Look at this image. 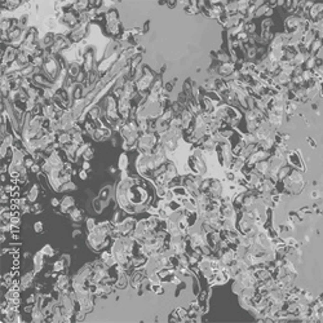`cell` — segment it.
Returning a JSON list of instances; mask_svg holds the SVG:
<instances>
[{"label": "cell", "instance_id": "obj_4", "mask_svg": "<svg viewBox=\"0 0 323 323\" xmlns=\"http://www.w3.org/2000/svg\"><path fill=\"white\" fill-rule=\"evenodd\" d=\"M70 215H71V218L74 220V221H82V218H83L82 211L78 209V208H74L71 212H70Z\"/></svg>", "mask_w": 323, "mask_h": 323}, {"label": "cell", "instance_id": "obj_18", "mask_svg": "<svg viewBox=\"0 0 323 323\" xmlns=\"http://www.w3.org/2000/svg\"><path fill=\"white\" fill-rule=\"evenodd\" d=\"M50 204H52V205H54V207H56V205H58V204H60V202H58V200H57V199H56V198H53V199H52V200H50Z\"/></svg>", "mask_w": 323, "mask_h": 323}, {"label": "cell", "instance_id": "obj_11", "mask_svg": "<svg viewBox=\"0 0 323 323\" xmlns=\"http://www.w3.org/2000/svg\"><path fill=\"white\" fill-rule=\"evenodd\" d=\"M84 159H87V160H89L91 158H92V155H93V150L91 149V147H88L85 151H84Z\"/></svg>", "mask_w": 323, "mask_h": 323}, {"label": "cell", "instance_id": "obj_14", "mask_svg": "<svg viewBox=\"0 0 323 323\" xmlns=\"http://www.w3.org/2000/svg\"><path fill=\"white\" fill-rule=\"evenodd\" d=\"M41 252H43V253H47V255H49V256H52V255L54 253V252H53V250L50 248V246H45V247L43 248V251H41Z\"/></svg>", "mask_w": 323, "mask_h": 323}, {"label": "cell", "instance_id": "obj_8", "mask_svg": "<svg viewBox=\"0 0 323 323\" xmlns=\"http://www.w3.org/2000/svg\"><path fill=\"white\" fill-rule=\"evenodd\" d=\"M87 4H88L87 1H78V3L74 4V7L76 8V11H79V12L83 13V11L87 8Z\"/></svg>", "mask_w": 323, "mask_h": 323}, {"label": "cell", "instance_id": "obj_22", "mask_svg": "<svg viewBox=\"0 0 323 323\" xmlns=\"http://www.w3.org/2000/svg\"><path fill=\"white\" fill-rule=\"evenodd\" d=\"M79 234H80V231H79V230H75V231L72 233V237H75V235H79Z\"/></svg>", "mask_w": 323, "mask_h": 323}, {"label": "cell", "instance_id": "obj_9", "mask_svg": "<svg viewBox=\"0 0 323 323\" xmlns=\"http://www.w3.org/2000/svg\"><path fill=\"white\" fill-rule=\"evenodd\" d=\"M63 268H65V263H63L62 260H60V261H56V264L53 265V270H54V271H61Z\"/></svg>", "mask_w": 323, "mask_h": 323}, {"label": "cell", "instance_id": "obj_12", "mask_svg": "<svg viewBox=\"0 0 323 323\" xmlns=\"http://www.w3.org/2000/svg\"><path fill=\"white\" fill-rule=\"evenodd\" d=\"M70 140H71V137H70V136H69L67 133H65V134H61V136H60V142H61V144H63V142L66 144V142H69Z\"/></svg>", "mask_w": 323, "mask_h": 323}, {"label": "cell", "instance_id": "obj_5", "mask_svg": "<svg viewBox=\"0 0 323 323\" xmlns=\"http://www.w3.org/2000/svg\"><path fill=\"white\" fill-rule=\"evenodd\" d=\"M118 166H119V168L121 169V171H124V169L127 168V166H128V158H127L125 154H121V155H120Z\"/></svg>", "mask_w": 323, "mask_h": 323}, {"label": "cell", "instance_id": "obj_13", "mask_svg": "<svg viewBox=\"0 0 323 323\" xmlns=\"http://www.w3.org/2000/svg\"><path fill=\"white\" fill-rule=\"evenodd\" d=\"M34 230H35L36 233H41V231H43V224H41L40 221H39V222H35Z\"/></svg>", "mask_w": 323, "mask_h": 323}, {"label": "cell", "instance_id": "obj_16", "mask_svg": "<svg viewBox=\"0 0 323 323\" xmlns=\"http://www.w3.org/2000/svg\"><path fill=\"white\" fill-rule=\"evenodd\" d=\"M91 115H92V118H97L98 116V109H93L91 111Z\"/></svg>", "mask_w": 323, "mask_h": 323}, {"label": "cell", "instance_id": "obj_17", "mask_svg": "<svg viewBox=\"0 0 323 323\" xmlns=\"http://www.w3.org/2000/svg\"><path fill=\"white\" fill-rule=\"evenodd\" d=\"M32 211H34L35 213H39V212L41 211V205H39V204H38V205H35V209L32 208Z\"/></svg>", "mask_w": 323, "mask_h": 323}, {"label": "cell", "instance_id": "obj_7", "mask_svg": "<svg viewBox=\"0 0 323 323\" xmlns=\"http://www.w3.org/2000/svg\"><path fill=\"white\" fill-rule=\"evenodd\" d=\"M36 196H38V186H32L31 188V190H30V193H29V200H35Z\"/></svg>", "mask_w": 323, "mask_h": 323}, {"label": "cell", "instance_id": "obj_20", "mask_svg": "<svg viewBox=\"0 0 323 323\" xmlns=\"http://www.w3.org/2000/svg\"><path fill=\"white\" fill-rule=\"evenodd\" d=\"M80 179H82V180H85V179H87V173H85L84 171H82V172H80Z\"/></svg>", "mask_w": 323, "mask_h": 323}, {"label": "cell", "instance_id": "obj_6", "mask_svg": "<svg viewBox=\"0 0 323 323\" xmlns=\"http://www.w3.org/2000/svg\"><path fill=\"white\" fill-rule=\"evenodd\" d=\"M43 113H44V116L53 118L54 116V107L50 106V105H47V106H44V109H43Z\"/></svg>", "mask_w": 323, "mask_h": 323}, {"label": "cell", "instance_id": "obj_15", "mask_svg": "<svg viewBox=\"0 0 323 323\" xmlns=\"http://www.w3.org/2000/svg\"><path fill=\"white\" fill-rule=\"evenodd\" d=\"M87 225H88V229H89V230H93V229L96 227V224H95V221H93L92 218H88V220H87Z\"/></svg>", "mask_w": 323, "mask_h": 323}, {"label": "cell", "instance_id": "obj_3", "mask_svg": "<svg viewBox=\"0 0 323 323\" xmlns=\"http://www.w3.org/2000/svg\"><path fill=\"white\" fill-rule=\"evenodd\" d=\"M41 255H43V252H39L38 255L35 256V270L36 271H39L41 268H43V265H44V261H43V259H41Z\"/></svg>", "mask_w": 323, "mask_h": 323}, {"label": "cell", "instance_id": "obj_1", "mask_svg": "<svg viewBox=\"0 0 323 323\" xmlns=\"http://www.w3.org/2000/svg\"><path fill=\"white\" fill-rule=\"evenodd\" d=\"M72 205H74V199L71 196H65L63 200L61 202V209H62V212H67L69 208Z\"/></svg>", "mask_w": 323, "mask_h": 323}, {"label": "cell", "instance_id": "obj_19", "mask_svg": "<svg viewBox=\"0 0 323 323\" xmlns=\"http://www.w3.org/2000/svg\"><path fill=\"white\" fill-rule=\"evenodd\" d=\"M31 171L35 172V173H38V172H39V166H38V164H34V166L31 167Z\"/></svg>", "mask_w": 323, "mask_h": 323}, {"label": "cell", "instance_id": "obj_21", "mask_svg": "<svg viewBox=\"0 0 323 323\" xmlns=\"http://www.w3.org/2000/svg\"><path fill=\"white\" fill-rule=\"evenodd\" d=\"M83 168H84V169H88V168H89V163H88V162H84V163H83Z\"/></svg>", "mask_w": 323, "mask_h": 323}, {"label": "cell", "instance_id": "obj_2", "mask_svg": "<svg viewBox=\"0 0 323 323\" xmlns=\"http://www.w3.org/2000/svg\"><path fill=\"white\" fill-rule=\"evenodd\" d=\"M32 273H27V274L25 275L24 278H22V280H21V288H27L30 287V284H31V282H32Z\"/></svg>", "mask_w": 323, "mask_h": 323}, {"label": "cell", "instance_id": "obj_10", "mask_svg": "<svg viewBox=\"0 0 323 323\" xmlns=\"http://www.w3.org/2000/svg\"><path fill=\"white\" fill-rule=\"evenodd\" d=\"M70 74H71L72 76H75V75H79V66L76 65V63H72L71 67H70Z\"/></svg>", "mask_w": 323, "mask_h": 323}]
</instances>
